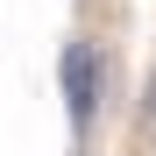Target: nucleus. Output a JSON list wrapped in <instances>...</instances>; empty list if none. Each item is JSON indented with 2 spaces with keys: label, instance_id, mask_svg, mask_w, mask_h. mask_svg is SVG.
<instances>
[{
  "label": "nucleus",
  "instance_id": "f257e3e1",
  "mask_svg": "<svg viewBox=\"0 0 156 156\" xmlns=\"http://www.w3.org/2000/svg\"><path fill=\"white\" fill-rule=\"evenodd\" d=\"M57 78H64V107H71V121L85 128V121H92V107H99V50H92L85 36H71V43H64Z\"/></svg>",
  "mask_w": 156,
  "mask_h": 156
},
{
  "label": "nucleus",
  "instance_id": "f03ea898",
  "mask_svg": "<svg viewBox=\"0 0 156 156\" xmlns=\"http://www.w3.org/2000/svg\"><path fill=\"white\" fill-rule=\"evenodd\" d=\"M149 121H156V78H149Z\"/></svg>",
  "mask_w": 156,
  "mask_h": 156
}]
</instances>
